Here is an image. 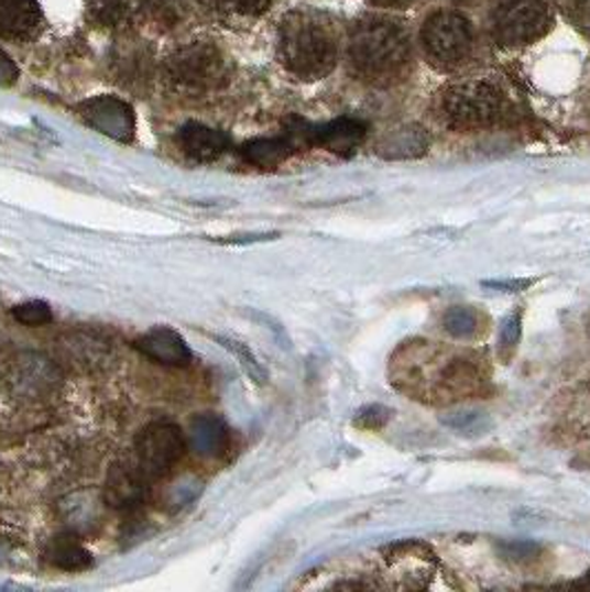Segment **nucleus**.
Listing matches in <instances>:
<instances>
[{"mask_svg": "<svg viewBox=\"0 0 590 592\" xmlns=\"http://www.w3.org/2000/svg\"><path fill=\"white\" fill-rule=\"evenodd\" d=\"M369 3L375 8H393V6L404 3V0H369Z\"/></svg>", "mask_w": 590, "mask_h": 592, "instance_id": "nucleus-30", "label": "nucleus"}, {"mask_svg": "<svg viewBox=\"0 0 590 592\" xmlns=\"http://www.w3.org/2000/svg\"><path fill=\"white\" fill-rule=\"evenodd\" d=\"M572 19L590 36V0H572Z\"/></svg>", "mask_w": 590, "mask_h": 592, "instance_id": "nucleus-28", "label": "nucleus"}, {"mask_svg": "<svg viewBox=\"0 0 590 592\" xmlns=\"http://www.w3.org/2000/svg\"><path fill=\"white\" fill-rule=\"evenodd\" d=\"M12 316L17 318V322H21L25 327H45V325H50L54 320V314H52L50 305L43 303V300L23 303V305L12 309Z\"/></svg>", "mask_w": 590, "mask_h": 592, "instance_id": "nucleus-23", "label": "nucleus"}, {"mask_svg": "<svg viewBox=\"0 0 590 592\" xmlns=\"http://www.w3.org/2000/svg\"><path fill=\"white\" fill-rule=\"evenodd\" d=\"M550 25V0H502L493 19V36L502 47H522L544 36Z\"/></svg>", "mask_w": 590, "mask_h": 592, "instance_id": "nucleus-4", "label": "nucleus"}, {"mask_svg": "<svg viewBox=\"0 0 590 592\" xmlns=\"http://www.w3.org/2000/svg\"><path fill=\"white\" fill-rule=\"evenodd\" d=\"M146 0H87L91 19L109 30L131 25L144 10Z\"/></svg>", "mask_w": 590, "mask_h": 592, "instance_id": "nucleus-16", "label": "nucleus"}, {"mask_svg": "<svg viewBox=\"0 0 590 592\" xmlns=\"http://www.w3.org/2000/svg\"><path fill=\"white\" fill-rule=\"evenodd\" d=\"M218 6L231 14L255 19L271 8V0H218Z\"/></svg>", "mask_w": 590, "mask_h": 592, "instance_id": "nucleus-24", "label": "nucleus"}, {"mask_svg": "<svg viewBox=\"0 0 590 592\" xmlns=\"http://www.w3.org/2000/svg\"><path fill=\"white\" fill-rule=\"evenodd\" d=\"M146 480L142 475V471L135 464H120L113 467V471L109 473L107 486H105V495L107 502L116 508H138L144 502L146 495Z\"/></svg>", "mask_w": 590, "mask_h": 592, "instance_id": "nucleus-13", "label": "nucleus"}, {"mask_svg": "<svg viewBox=\"0 0 590 592\" xmlns=\"http://www.w3.org/2000/svg\"><path fill=\"white\" fill-rule=\"evenodd\" d=\"M454 3H458V6H473V3H478V0H454Z\"/></svg>", "mask_w": 590, "mask_h": 592, "instance_id": "nucleus-31", "label": "nucleus"}, {"mask_svg": "<svg viewBox=\"0 0 590 592\" xmlns=\"http://www.w3.org/2000/svg\"><path fill=\"white\" fill-rule=\"evenodd\" d=\"M45 557L52 566L67 570V572H80V570H87L91 566L89 550L78 539H74L69 535H61V537L52 539Z\"/></svg>", "mask_w": 590, "mask_h": 592, "instance_id": "nucleus-18", "label": "nucleus"}, {"mask_svg": "<svg viewBox=\"0 0 590 592\" xmlns=\"http://www.w3.org/2000/svg\"><path fill=\"white\" fill-rule=\"evenodd\" d=\"M78 111L91 129L116 142H131L135 135V113L129 102L116 96L91 98L83 102Z\"/></svg>", "mask_w": 590, "mask_h": 592, "instance_id": "nucleus-9", "label": "nucleus"}, {"mask_svg": "<svg viewBox=\"0 0 590 592\" xmlns=\"http://www.w3.org/2000/svg\"><path fill=\"white\" fill-rule=\"evenodd\" d=\"M441 327H445V331L451 338H458V340H473L478 336V331H480L478 316L469 307L449 309L445 314V318H441Z\"/></svg>", "mask_w": 590, "mask_h": 592, "instance_id": "nucleus-21", "label": "nucleus"}, {"mask_svg": "<svg viewBox=\"0 0 590 592\" xmlns=\"http://www.w3.org/2000/svg\"><path fill=\"white\" fill-rule=\"evenodd\" d=\"M522 336V314H511L500 329V351L511 353Z\"/></svg>", "mask_w": 590, "mask_h": 592, "instance_id": "nucleus-25", "label": "nucleus"}, {"mask_svg": "<svg viewBox=\"0 0 590 592\" xmlns=\"http://www.w3.org/2000/svg\"><path fill=\"white\" fill-rule=\"evenodd\" d=\"M19 80L17 63L0 50V87H12Z\"/></svg>", "mask_w": 590, "mask_h": 592, "instance_id": "nucleus-27", "label": "nucleus"}, {"mask_svg": "<svg viewBox=\"0 0 590 592\" xmlns=\"http://www.w3.org/2000/svg\"><path fill=\"white\" fill-rule=\"evenodd\" d=\"M6 382L14 397L25 402H41L58 388L61 373L45 355L23 353L10 364Z\"/></svg>", "mask_w": 590, "mask_h": 592, "instance_id": "nucleus-8", "label": "nucleus"}, {"mask_svg": "<svg viewBox=\"0 0 590 592\" xmlns=\"http://www.w3.org/2000/svg\"><path fill=\"white\" fill-rule=\"evenodd\" d=\"M426 146V135L417 127H408L402 131H395L384 144H382V154L386 158H411L424 152Z\"/></svg>", "mask_w": 590, "mask_h": 592, "instance_id": "nucleus-19", "label": "nucleus"}, {"mask_svg": "<svg viewBox=\"0 0 590 592\" xmlns=\"http://www.w3.org/2000/svg\"><path fill=\"white\" fill-rule=\"evenodd\" d=\"M178 142L183 152L198 163H214L231 146V138L225 131L200 122H187L178 131Z\"/></svg>", "mask_w": 590, "mask_h": 592, "instance_id": "nucleus-12", "label": "nucleus"}, {"mask_svg": "<svg viewBox=\"0 0 590 592\" xmlns=\"http://www.w3.org/2000/svg\"><path fill=\"white\" fill-rule=\"evenodd\" d=\"M349 58L351 67L367 80L391 78L411 58L408 34L393 21L367 19L351 36Z\"/></svg>", "mask_w": 590, "mask_h": 592, "instance_id": "nucleus-2", "label": "nucleus"}, {"mask_svg": "<svg viewBox=\"0 0 590 592\" xmlns=\"http://www.w3.org/2000/svg\"><path fill=\"white\" fill-rule=\"evenodd\" d=\"M189 441L198 456L220 458L229 449V428L214 415H200L192 421Z\"/></svg>", "mask_w": 590, "mask_h": 592, "instance_id": "nucleus-15", "label": "nucleus"}, {"mask_svg": "<svg viewBox=\"0 0 590 592\" xmlns=\"http://www.w3.org/2000/svg\"><path fill=\"white\" fill-rule=\"evenodd\" d=\"M135 349L142 355H146L159 364H165V366H187L194 360L192 349L187 347L183 336L176 333L174 329H167V327L152 329V331H146L144 336H140L135 340Z\"/></svg>", "mask_w": 590, "mask_h": 592, "instance_id": "nucleus-11", "label": "nucleus"}, {"mask_svg": "<svg viewBox=\"0 0 590 592\" xmlns=\"http://www.w3.org/2000/svg\"><path fill=\"white\" fill-rule=\"evenodd\" d=\"M295 152V142L286 138H255L242 144V158L260 169L282 165Z\"/></svg>", "mask_w": 590, "mask_h": 592, "instance_id": "nucleus-17", "label": "nucleus"}, {"mask_svg": "<svg viewBox=\"0 0 590 592\" xmlns=\"http://www.w3.org/2000/svg\"><path fill=\"white\" fill-rule=\"evenodd\" d=\"M367 127L351 118H340L323 127H309V144L325 146L334 154H351L362 142Z\"/></svg>", "mask_w": 590, "mask_h": 592, "instance_id": "nucleus-14", "label": "nucleus"}, {"mask_svg": "<svg viewBox=\"0 0 590 592\" xmlns=\"http://www.w3.org/2000/svg\"><path fill=\"white\" fill-rule=\"evenodd\" d=\"M187 439L176 424L154 421L135 439V467L146 480L165 478L185 456Z\"/></svg>", "mask_w": 590, "mask_h": 592, "instance_id": "nucleus-5", "label": "nucleus"}, {"mask_svg": "<svg viewBox=\"0 0 590 592\" xmlns=\"http://www.w3.org/2000/svg\"><path fill=\"white\" fill-rule=\"evenodd\" d=\"M216 340L240 362L242 371L255 382V384H266V371L264 366L260 364V360L253 355V351L244 344V342H238L233 338H222V336H216Z\"/></svg>", "mask_w": 590, "mask_h": 592, "instance_id": "nucleus-22", "label": "nucleus"}, {"mask_svg": "<svg viewBox=\"0 0 590 592\" xmlns=\"http://www.w3.org/2000/svg\"><path fill=\"white\" fill-rule=\"evenodd\" d=\"M426 54L445 67L460 65L473 50V28L458 12H437L422 28Z\"/></svg>", "mask_w": 590, "mask_h": 592, "instance_id": "nucleus-6", "label": "nucleus"}, {"mask_svg": "<svg viewBox=\"0 0 590 592\" xmlns=\"http://www.w3.org/2000/svg\"><path fill=\"white\" fill-rule=\"evenodd\" d=\"M445 424H449L451 428H456V430H480V432H484V428H487V417L482 415V413H454V415H449V417H445Z\"/></svg>", "mask_w": 590, "mask_h": 592, "instance_id": "nucleus-26", "label": "nucleus"}, {"mask_svg": "<svg viewBox=\"0 0 590 592\" xmlns=\"http://www.w3.org/2000/svg\"><path fill=\"white\" fill-rule=\"evenodd\" d=\"M167 78L187 91H211L227 80L222 56L211 45H187L165 63Z\"/></svg>", "mask_w": 590, "mask_h": 592, "instance_id": "nucleus-7", "label": "nucleus"}, {"mask_svg": "<svg viewBox=\"0 0 590 592\" xmlns=\"http://www.w3.org/2000/svg\"><path fill=\"white\" fill-rule=\"evenodd\" d=\"M489 288H498V290H509V293H520L524 288H528L533 284V279H487L482 282Z\"/></svg>", "mask_w": 590, "mask_h": 592, "instance_id": "nucleus-29", "label": "nucleus"}, {"mask_svg": "<svg viewBox=\"0 0 590 592\" xmlns=\"http://www.w3.org/2000/svg\"><path fill=\"white\" fill-rule=\"evenodd\" d=\"M118 76L122 83L127 85H142L152 74V65H150V56L138 52V50H122V54L118 56Z\"/></svg>", "mask_w": 590, "mask_h": 592, "instance_id": "nucleus-20", "label": "nucleus"}, {"mask_svg": "<svg viewBox=\"0 0 590 592\" xmlns=\"http://www.w3.org/2000/svg\"><path fill=\"white\" fill-rule=\"evenodd\" d=\"M441 113L458 129H484L506 113L504 94L487 80H465L445 91Z\"/></svg>", "mask_w": 590, "mask_h": 592, "instance_id": "nucleus-3", "label": "nucleus"}, {"mask_svg": "<svg viewBox=\"0 0 590 592\" xmlns=\"http://www.w3.org/2000/svg\"><path fill=\"white\" fill-rule=\"evenodd\" d=\"M43 30L39 0H0V39L32 41Z\"/></svg>", "mask_w": 590, "mask_h": 592, "instance_id": "nucleus-10", "label": "nucleus"}, {"mask_svg": "<svg viewBox=\"0 0 590 592\" xmlns=\"http://www.w3.org/2000/svg\"><path fill=\"white\" fill-rule=\"evenodd\" d=\"M280 61L301 80H320L338 63V36L331 23L312 12H295L280 25Z\"/></svg>", "mask_w": 590, "mask_h": 592, "instance_id": "nucleus-1", "label": "nucleus"}]
</instances>
